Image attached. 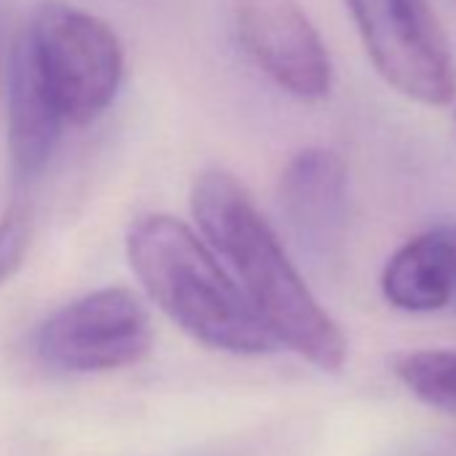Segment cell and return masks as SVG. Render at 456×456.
I'll list each match as a JSON object with an SVG mask.
<instances>
[{
    "label": "cell",
    "mask_w": 456,
    "mask_h": 456,
    "mask_svg": "<svg viewBox=\"0 0 456 456\" xmlns=\"http://www.w3.org/2000/svg\"><path fill=\"white\" fill-rule=\"evenodd\" d=\"M191 212L277 344L320 370H338L346 336L312 296L248 188L232 172L204 169L191 188Z\"/></svg>",
    "instance_id": "1"
},
{
    "label": "cell",
    "mask_w": 456,
    "mask_h": 456,
    "mask_svg": "<svg viewBox=\"0 0 456 456\" xmlns=\"http://www.w3.org/2000/svg\"><path fill=\"white\" fill-rule=\"evenodd\" d=\"M153 344L142 301L126 288H102L52 312L38 333V357L60 373H105L140 362Z\"/></svg>",
    "instance_id": "5"
},
{
    "label": "cell",
    "mask_w": 456,
    "mask_h": 456,
    "mask_svg": "<svg viewBox=\"0 0 456 456\" xmlns=\"http://www.w3.org/2000/svg\"><path fill=\"white\" fill-rule=\"evenodd\" d=\"M376 73L405 100L443 108L456 100L448 38L427 0H346Z\"/></svg>",
    "instance_id": "4"
},
{
    "label": "cell",
    "mask_w": 456,
    "mask_h": 456,
    "mask_svg": "<svg viewBox=\"0 0 456 456\" xmlns=\"http://www.w3.org/2000/svg\"><path fill=\"white\" fill-rule=\"evenodd\" d=\"M384 298L413 314L440 312L453 304V245L448 225L416 234L387 261L381 272Z\"/></svg>",
    "instance_id": "9"
},
{
    "label": "cell",
    "mask_w": 456,
    "mask_h": 456,
    "mask_svg": "<svg viewBox=\"0 0 456 456\" xmlns=\"http://www.w3.org/2000/svg\"><path fill=\"white\" fill-rule=\"evenodd\" d=\"M126 258L148 298L193 341L228 354H266L280 344L237 280L172 215H142L126 232Z\"/></svg>",
    "instance_id": "2"
},
{
    "label": "cell",
    "mask_w": 456,
    "mask_h": 456,
    "mask_svg": "<svg viewBox=\"0 0 456 456\" xmlns=\"http://www.w3.org/2000/svg\"><path fill=\"white\" fill-rule=\"evenodd\" d=\"M232 25L248 60L282 92L317 102L333 89V62L296 0H232Z\"/></svg>",
    "instance_id": "6"
},
{
    "label": "cell",
    "mask_w": 456,
    "mask_h": 456,
    "mask_svg": "<svg viewBox=\"0 0 456 456\" xmlns=\"http://www.w3.org/2000/svg\"><path fill=\"white\" fill-rule=\"evenodd\" d=\"M30 250V220L22 212H9L0 220V285L12 280Z\"/></svg>",
    "instance_id": "11"
},
{
    "label": "cell",
    "mask_w": 456,
    "mask_h": 456,
    "mask_svg": "<svg viewBox=\"0 0 456 456\" xmlns=\"http://www.w3.org/2000/svg\"><path fill=\"white\" fill-rule=\"evenodd\" d=\"M400 384L424 405L456 413V349H419L392 365Z\"/></svg>",
    "instance_id": "10"
},
{
    "label": "cell",
    "mask_w": 456,
    "mask_h": 456,
    "mask_svg": "<svg viewBox=\"0 0 456 456\" xmlns=\"http://www.w3.org/2000/svg\"><path fill=\"white\" fill-rule=\"evenodd\" d=\"M448 237L453 245V301H456V225H448Z\"/></svg>",
    "instance_id": "12"
},
{
    "label": "cell",
    "mask_w": 456,
    "mask_h": 456,
    "mask_svg": "<svg viewBox=\"0 0 456 456\" xmlns=\"http://www.w3.org/2000/svg\"><path fill=\"white\" fill-rule=\"evenodd\" d=\"M65 124L20 38L9 70V156L20 180L38 177L46 169Z\"/></svg>",
    "instance_id": "8"
},
{
    "label": "cell",
    "mask_w": 456,
    "mask_h": 456,
    "mask_svg": "<svg viewBox=\"0 0 456 456\" xmlns=\"http://www.w3.org/2000/svg\"><path fill=\"white\" fill-rule=\"evenodd\" d=\"M20 38L68 124H92L113 105L124 49L105 20L68 4H46Z\"/></svg>",
    "instance_id": "3"
},
{
    "label": "cell",
    "mask_w": 456,
    "mask_h": 456,
    "mask_svg": "<svg viewBox=\"0 0 456 456\" xmlns=\"http://www.w3.org/2000/svg\"><path fill=\"white\" fill-rule=\"evenodd\" d=\"M277 204L293 237L317 256H330L346 225V164L336 151H298L277 183Z\"/></svg>",
    "instance_id": "7"
}]
</instances>
